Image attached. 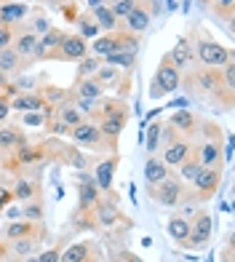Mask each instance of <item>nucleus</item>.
Here are the masks:
<instances>
[{"instance_id":"obj_15","label":"nucleus","mask_w":235,"mask_h":262,"mask_svg":"<svg viewBox=\"0 0 235 262\" xmlns=\"http://www.w3.org/2000/svg\"><path fill=\"white\" fill-rule=\"evenodd\" d=\"M152 8L147 6V3H142V0H139V3L134 6V11L131 14H128L126 19H123V25H126V30L128 32H134V35H142L147 27H150V21H152Z\"/></svg>"},{"instance_id":"obj_1","label":"nucleus","mask_w":235,"mask_h":262,"mask_svg":"<svg viewBox=\"0 0 235 262\" xmlns=\"http://www.w3.org/2000/svg\"><path fill=\"white\" fill-rule=\"evenodd\" d=\"M93 56H110V54H121V51H134L139 49V35L128 32V30H112L107 35H99V38H93V43L88 46Z\"/></svg>"},{"instance_id":"obj_31","label":"nucleus","mask_w":235,"mask_h":262,"mask_svg":"<svg viewBox=\"0 0 235 262\" xmlns=\"http://www.w3.org/2000/svg\"><path fill=\"white\" fill-rule=\"evenodd\" d=\"M45 235V233H43ZM43 235H27V238H16V241H11V252H14L16 257H30L35 254V249H38L40 238Z\"/></svg>"},{"instance_id":"obj_53","label":"nucleus","mask_w":235,"mask_h":262,"mask_svg":"<svg viewBox=\"0 0 235 262\" xmlns=\"http://www.w3.org/2000/svg\"><path fill=\"white\" fill-rule=\"evenodd\" d=\"M59 3H67V0H59Z\"/></svg>"},{"instance_id":"obj_14","label":"nucleus","mask_w":235,"mask_h":262,"mask_svg":"<svg viewBox=\"0 0 235 262\" xmlns=\"http://www.w3.org/2000/svg\"><path fill=\"white\" fill-rule=\"evenodd\" d=\"M118 156H110L97 163V169H93V182H97L99 193H110L112 195V180H115V169H118Z\"/></svg>"},{"instance_id":"obj_45","label":"nucleus","mask_w":235,"mask_h":262,"mask_svg":"<svg viewBox=\"0 0 235 262\" xmlns=\"http://www.w3.org/2000/svg\"><path fill=\"white\" fill-rule=\"evenodd\" d=\"M11 201H14V193H11L8 187H3V185H0V211H3V209L11 204Z\"/></svg>"},{"instance_id":"obj_37","label":"nucleus","mask_w":235,"mask_h":262,"mask_svg":"<svg viewBox=\"0 0 235 262\" xmlns=\"http://www.w3.org/2000/svg\"><path fill=\"white\" fill-rule=\"evenodd\" d=\"M211 11H214V16L225 19L227 25H232V11H235V0H211Z\"/></svg>"},{"instance_id":"obj_5","label":"nucleus","mask_w":235,"mask_h":262,"mask_svg":"<svg viewBox=\"0 0 235 262\" xmlns=\"http://www.w3.org/2000/svg\"><path fill=\"white\" fill-rule=\"evenodd\" d=\"M147 190H150V198L155 201V204H160V206H179L182 201H184V193H187V187H184V182L179 180V177H166L163 182H158V185H147Z\"/></svg>"},{"instance_id":"obj_32","label":"nucleus","mask_w":235,"mask_h":262,"mask_svg":"<svg viewBox=\"0 0 235 262\" xmlns=\"http://www.w3.org/2000/svg\"><path fill=\"white\" fill-rule=\"evenodd\" d=\"M102 64H110V67H123L128 73H134L136 67V54L134 51H121V54H110L102 59Z\"/></svg>"},{"instance_id":"obj_42","label":"nucleus","mask_w":235,"mask_h":262,"mask_svg":"<svg viewBox=\"0 0 235 262\" xmlns=\"http://www.w3.org/2000/svg\"><path fill=\"white\" fill-rule=\"evenodd\" d=\"M30 32H35V35H43V32H49L51 30V19L43 14V11H38V14H35V19H32V25L27 27Z\"/></svg>"},{"instance_id":"obj_48","label":"nucleus","mask_w":235,"mask_h":262,"mask_svg":"<svg viewBox=\"0 0 235 262\" xmlns=\"http://www.w3.org/2000/svg\"><path fill=\"white\" fill-rule=\"evenodd\" d=\"M222 262H232V241H227V246L222 249Z\"/></svg>"},{"instance_id":"obj_7","label":"nucleus","mask_w":235,"mask_h":262,"mask_svg":"<svg viewBox=\"0 0 235 262\" xmlns=\"http://www.w3.org/2000/svg\"><path fill=\"white\" fill-rule=\"evenodd\" d=\"M99 259H102V249L93 238H83L78 244H69L59 254V262H99Z\"/></svg>"},{"instance_id":"obj_41","label":"nucleus","mask_w":235,"mask_h":262,"mask_svg":"<svg viewBox=\"0 0 235 262\" xmlns=\"http://www.w3.org/2000/svg\"><path fill=\"white\" fill-rule=\"evenodd\" d=\"M67 246V238H62L56 246H51V249H45V252H40V254H35V259L38 262H59V254H62V249Z\"/></svg>"},{"instance_id":"obj_38","label":"nucleus","mask_w":235,"mask_h":262,"mask_svg":"<svg viewBox=\"0 0 235 262\" xmlns=\"http://www.w3.org/2000/svg\"><path fill=\"white\" fill-rule=\"evenodd\" d=\"M160 128H163V123H152V126H147V131H145V145H147V152L152 156V152H158V145H160Z\"/></svg>"},{"instance_id":"obj_16","label":"nucleus","mask_w":235,"mask_h":262,"mask_svg":"<svg viewBox=\"0 0 235 262\" xmlns=\"http://www.w3.org/2000/svg\"><path fill=\"white\" fill-rule=\"evenodd\" d=\"M35 46H38V35H35V32H30V30H16L14 32L11 49L21 56V62H25V64H30L35 59Z\"/></svg>"},{"instance_id":"obj_46","label":"nucleus","mask_w":235,"mask_h":262,"mask_svg":"<svg viewBox=\"0 0 235 262\" xmlns=\"http://www.w3.org/2000/svg\"><path fill=\"white\" fill-rule=\"evenodd\" d=\"M112 262H142V257H136V254H131V252H118V254L112 257Z\"/></svg>"},{"instance_id":"obj_8","label":"nucleus","mask_w":235,"mask_h":262,"mask_svg":"<svg viewBox=\"0 0 235 262\" xmlns=\"http://www.w3.org/2000/svg\"><path fill=\"white\" fill-rule=\"evenodd\" d=\"M86 54H88V40L80 38L78 32H64L62 43L56 46L54 59L56 62H80Z\"/></svg>"},{"instance_id":"obj_19","label":"nucleus","mask_w":235,"mask_h":262,"mask_svg":"<svg viewBox=\"0 0 235 262\" xmlns=\"http://www.w3.org/2000/svg\"><path fill=\"white\" fill-rule=\"evenodd\" d=\"M27 14H30L27 3H19V0L3 3L0 6V27H14V25H19L21 19H27Z\"/></svg>"},{"instance_id":"obj_43","label":"nucleus","mask_w":235,"mask_h":262,"mask_svg":"<svg viewBox=\"0 0 235 262\" xmlns=\"http://www.w3.org/2000/svg\"><path fill=\"white\" fill-rule=\"evenodd\" d=\"M14 32H16L14 27H0V51L11 46V40H14Z\"/></svg>"},{"instance_id":"obj_12","label":"nucleus","mask_w":235,"mask_h":262,"mask_svg":"<svg viewBox=\"0 0 235 262\" xmlns=\"http://www.w3.org/2000/svg\"><path fill=\"white\" fill-rule=\"evenodd\" d=\"M193 152V142L190 139H184V137H179V139H174L171 145H166L163 147V156H160V161L169 166H174V169H179V166L187 161V156Z\"/></svg>"},{"instance_id":"obj_22","label":"nucleus","mask_w":235,"mask_h":262,"mask_svg":"<svg viewBox=\"0 0 235 262\" xmlns=\"http://www.w3.org/2000/svg\"><path fill=\"white\" fill-rule=\"evenodd\" d=\"M93 220H97V228H115L118 222H126L123 214L115 209V204H102L93 209Z\"/></svg>"},{"instance_id":"obj_25","label":"nucleus","mask_w":235,"mask_h":262,"mask_svg":"<svg viewBox=\"0 0 235 262\" xmlns=\"http://www.w3.org/2000/svg\"><path fill=\"white\" fill-rule=\"evenodd\" d=\"M62 156H59V161H62L64 166H73V169L78 171H86L88 169V156L86 152H80V147H69V145H62Z\"/></svg>"},{"instance_id":"obj_9","label":"nucleus","mask_w":235,"mask_h":262,"mask_svg":"<svg viewBox=\"0 0 235 262\" xmlns=\"http://www.w3.org/2000/svg\"><path fill=\"white\" fill-rule=\"evenodd\" d=\"M169 126L176 131L179 137H195L198 131H201V118H198L193 110H187V107H182V110H174L171 118H169Z\"/></svg>"},{"instance_id":"obj_49","label":"nucleus","mask_w":235,"mask_h":262,"mask_svg":"<svg viewBox=\"0 0 235 262\" xmlns=\"http://www.w3.org/2000/svg\"><path fill=\"white\" fill-rule=\"evenodd\" d=\"M104 3V0H88V8H99Z\"/></svg>"},{"instance_id":"obj_47","label":"nucleus","mask_w":235,"mask_h":262,"mask_svg":"<svg viewBox=\"0 0 235 262\" xmlns=\"http://www.w3.org/2000/svg\"><path fill=\"white\" fill-rule=\"evenodd\" d=\"M8 113H11V104H8V97H3V94H0V123H3L6 118H8Z\"/></svg>"},{"instance_id":"obj_18","label":"nucleus","mask_w":235,"mask_h":262,"mask_svg":"<svg viewBox=\"0 0 235 262\" xmlns=\"http://www.w3.org/2000/svg\"><path fill=\"white\" fill-rule=\"evenodd\" d=\"M174 67L179 70V73H187V70H193L195 64V54H193V46H190V38H179L176 40V46L169 51Z\"/></svg>"},{"instance_id":"obj_33","label":"nucleus","mask_w":235,"mask_h":262,"mask_svg":"<svg viewBox=\"0 0 235 262\" xmlns=\"http://www.w3.org/2000/svg\"><path fill=\"white\" fill-rule=\"evenodd\" d=\"M21 220H30V222H40L45 217V209L40 204V198H32V201H25V206H21Z\"/></svg>"},{"instance_id":"obj_6","label":"nucleus","mask_w":235,"mask_h":262,"mask_svg":"<svg viewBox=\"0 0 235 262\" xmlns=\"http://www.w3.org/2000/svg\"><path fill=\"white\" fill-rule=\"evenodd\" d=\"M211 211L206 209H195L193 211V220H190V235H187V249H203L211 238Z\"/></svg>"},{"instance_id":"obj_34","label":"nucleus","mask_w":235,"mask_h":262,"mask_svg":"<svg viewBox=\"0 0 235 262\" xmlns=\"http://www.w3.org/2000/svg\"><path fill=\"white\" fill-rule=\"evenodd\" d=\"M99 67H102V59H99V56H93V54H86V56L78 62V78H75V80H80V78H91Z\"/></svg>"},{"instance_id":"obj_35","label":"nucleus","mask_w":235,"mask_h":262,"mask_svg":"<svg viewBox=\"0 0 235 262\" xmlns=\"http://www.w3.org/2000/svg\"><path fill=\"white\" fill-rule=\"evenodd\" d=\"M40 158H43V147H30V145L16 147V163H21V166L38 163Z\"/></svg>"},{"instance_id":"obj_26","label":"nucleus","mask_w":235,"mask_h":262,"mask_svg":"<svg viewBox=\"0 0 235 262\" xmlns=\"http://www.w3.org/2000/svg\"><path fill=\"white\" fill-rule=\"evenodd\" d=\"M27 145V137L16 126H0V150H16Z\"/></svg>"},{"instance_id":"obj_51","label":"nucleus","mask_w":235,"mask_h":262,"mask_svg":"<svg viewBox=\"0 0 235 262\" xmlns=\"http://www.w3.org/2000/svg\"><path fill=\"white\" fill-rule=\"evenodd\" d=\"M169 8H171V11L176 8V3H174V0H169Z\"/></svg>"},{"instance_id":"obj_11","label":"nucleus","mask_w":235,"mask_h":262,"mask_svg":"<svg viewBox=\"0 0 235 262\" xmlns=\"http://www.w3.org/2000/svg\"><path fill=\"white\" fill-rule=\"evenodd\" d=\"M45 233V228L43 225H38V222H30V220H11L6 228H3V233H0V238L3 241H16V238H27V235H43Z\"/></svg>"},{"instance_id":"obj_24","label":"nucleus","mask_w":235,"mask_h":262,"mask_svg":"<svg viewBox=\"0 0 235 262\" xmlns=\"http://www.w3.org/2000/svg\"><path fill=\"white\" fill-rule=\"evenodd\" d=\"M91 19L97 21V27L104 30V32H112V30H121V19H118L112 14V8L110 6H99V8H93L91 11Z\"/></svg>"},{"instance_id":"obj_21","label":"nucleus","mask_w":235,"mask_h":262,"mask_svg":"<svg viewBox=\"0 0 235 262\" xmlns=\"http://www.w3.org/2000/svg\"><path fill=\"white\" fill-rule=\"evenodd\" d=\"M166 230L171 235V241L179 246V249H187V235H190V220L184 217V214H174L169 220Z\"/></svg>"},{"instance_id":"obj_28","label":"nucleus","mask_w":235,"mask_h":262,"mask_svg":"<svg viewBox=\"0 0 235 262\" xmlns=\"http://www.w3.org/2000/svg\"><path fill=\"white\" fill-rule=\"evenodd\" d=\"M21 67H27V64L21 62V56L11 49V46L0 51V75H14V73H19Z\"/></svg>"},{"instance_id":"obj_29","label":"nucleus","mask_w":235,"mask_h":262,"mask_svg":"<svg viewBox=\"0 0 235 262\" xmlns=\"http://www.w3.org/2000/svg\"><path fill=\"white\" fill-rule=\"evenodd\" d=\"M14 201H32V198H38L40 195V185L35 182V180H16V185H14Z\"/></svg>"},{"instance_id":"obj_17","label":"nucleus","mask_w":235,"mask_h":262,"mask_svg":"<svg viewBox=\"0 0 235 262\" xmlns=\"http://www.w3.org/2000/svg\"><path fill=\"white\" fill-rule=\"evenodd\" d=\"M62 38H64V32H62V30H56V27H51L49 32L38 35V46H35V59H40V62H45V59H54L56 46L62 43Z\"/></svg>"},{"instance_id":"obj_10","label":"nucleus","mask_w":235,"mask_h":262,"mask_svg":"<svg viewBox=\"0 0 235 262\" xmlns=\"http://www.w3.org/2000/svg\"><path fill=\"white\" fill-rule=\"evenodd\" d=\"M69 137H73V142L78 147H102L104 142H102V131H99V126L93 123V121H83V123H78V126H73L69 128Z\"/></svg>"},{"instance_id":"obj_40","label":"nucleus","mask_w":235,"mask_h":262,"mask_svg":"<svg viewBox=\"0 0 235 262\" xmlns=\"http://www.w3.org/2000/svg\"><path fill=\"white\" fill-rule=\"evenodd\" d=\"M110 8H112V14L118 16V19H126L128 14H131V11H134V6L139 3V0H110Z\"/></svg>"},{"instance_id":"obj_2","label":"nucleus","mask_w":235,"mask_h":262,"mask_svg":"<svg viewBox=\"0 0 235 262\" xmlns=\"http://www.w3.org/2000/svg\"><path fill=\"white\" fill-rule=\"evenodd\" d=\"M190 46H193V54L198 56V62H201L203 67H214V70H219L222 64H227L230 59H235V54L227 49V46L217 43L214 38H208L206 32H198V38L193 35Z\"/></svg>"},{"instance_id":"obj_50","label":"nucleus","mask_w":235,"mask_h":262,"mask_svg":"<svg viewBox=\"0 0 235 262\" xmlns=\"http://www.w3.org/2000/svg\"><path fill=\"white\" fill-rule=\"evenodd\" d=\"M21 259H25V262H38V259H35V254H30V257H21Z\"/></svg>"},{"instance_id":"obj_20","label":"nucleus","mask_w":235,"mask_h":262,"mask_svg":"<svg viewBox=\"0 0 235 262\" xmlns=\"http://www.w3.org/2000/svg\"><path fill=\"white\" fill-rule=\"evenodd\" d=\"M91 78L97 80L102 89H107V86H123L121 91H123V94L128 91V89H126V86H128V78H123V75H121V67H110V64H102V67L97 70V73L91 75Z\"/></svg>"},{"instance_id":"obj_4","label":"nucleus","mask_w":235,"mask_h":262,"mask_svg":"<svg viewBox=\"0 0 235 262\" xmlns=\"http://www.w3.org/2000/svg\"><path fill=\"white\" fill-rule=\"evenodd\" d=\"M179 86H182V73L174 67L171 56L166 54V56L160 59L158 70H155V78L150 80V97L152 99H160V97H166V94H174Z\"/></svg>"},{"instance_id":"obj_36","label":"nucleus","mask_w":235,"mask_h":262,"mask_svg":"<svg viewBox=\"0 0 235 262\" xmlns=\"http://www.w3.org/2000/svg\"><path fill=\"white\" fill-rule=\"evenodd\" d=\"M198 171H201V163H198L195 152H190V156H187V161L179 166V180H182V182H193Z\"/></svg>"},{"instance_id":"obj_52","label":"nucleus","mask_w":235,"mask_h":262,"mask_svg":"<svg viewBox=\"0 0 235 262\" xmlns=\"http://www.w3.org/2000/svg\"><path fill=\"white\" fill-rule=\"evenodd\" d=\"M3 3H11V0H0V6H3Z\"/></svg>"},{"instance_id":"obj_3","label":"nucleus","mask_w":235,"mask_h":262,"mask_svg":"<svg viewBox=\"0 0 235 262\" xmlns=\"http://www.w3.org/2000/svg\"><path fill=\"white\" fill-rule=\"evenodd\" d=\"M193 190L184 193L182 204H193V201H208L211 195H217V190L222 185V166H201V171L195 174V180L190 182ZM179 204V206H182Z\"/></svg>"},{"instance_id":"obj_27","label":"nucleus","mask_w":235,"mask_h":262,"mask_svg":"<svg viewBox=\"0 0 235 262\" xmlns=\"http://www.w3.org/2000/svg\"><path fill=\"white\" fill-rule=\"evenodd\" d=\"M73 94H75V97H80V99H102L104 89L93 78H80V80H75Z\"/></svg>"},{"instance_id":"obj_23","label":"nucleus","mask_w":235,"mask_h":262,"mask_svg":"<svg viewBox=\"0 0 235 262\" xmlns=\"http://www.w3.org/2000/svg\"><path fill=\"white\" fill-rule=\"evenodd\" d=\"M169 174H171V171H169V166L163 163L158 156H150V158H147V163H145V180H147L150 187H152V185H158V182H163Z\"/></svg>"},{"instance_id":"obj_13","label":"nucleus","mask_w":235,"mask_h":262,"mask_svg":"<svg viewBox=\"0 0 235 262\" xmlns=\"http://www.w3.org/2000/svg\"><path fill=\"white\" fill-rule=\"evenodd\" d=\"M8 104H11V110H19V113H45L51 107L38 91H30V94H21L19 91L16 97L8 99Z\"/></svg>"},{"instance_id":"obj_39","label":"nucleus","mask_w":235,"mask_h":262,"mask_svg":"<svg viewBox=\"0 0 235 262\" xmlns=\"http://www.w3.org/2000/svg\"><path fill=\"white\" fill-rule=\"evenodd\" d=\"M78 27H80V38H97V35H99V27H97V21H93L88 14H83V16H78Z\"/></svg>"},{"instance_id":"obj_30","label":"nucleus","mask_w":235,"mask_h":262,"mask_svg":"<svg viewBox=\"0 0 235 262\" xmlns=\"http://www.w3.org/2000/svg\"><path fill=\"white\" fill-rule=\"evenodd\" d=\"M54 118H56V121H62V123H67L69 128L86 121L83 113L75 110V107H73V104H67V102H64V104H59V107H54Z\"/></svg>"},{"instance_id":"obj_44","label":"nucleus","mask_w":235,"mask_h":262,"mask_svg":"<svg viewBox=\"0 0 235 262\" xmlns=\"http://www.w3.org/2000/svg\"><path fill=\"white\" fill-rule=\"evenodd\" d=\"M25 123L27 126H43L45 118H43V113H25Z\"/></svg>"}]
</instances>
